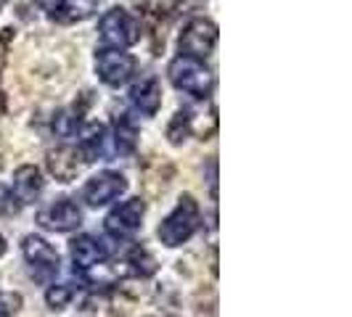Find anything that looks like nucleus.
I'll return each instance as SVG.
<instances>
[{
	"label": "nucleus",
	"mask_w": 352,
	"mask_h": 317,
	"mask_svg": "<svg viewBox=\"0 0 352 317\" xmlns=\"http://www.w3.org/2000/svg\"><path fill=\"white\" fill-rule=\"evenodd\" d=\"M201 228V209L191 193H183L177 198L175 209L159 222V241L167 248H177L188 244Z\"/></svg>",
	"instance_id": "f257e3e1"
},
{
	"label": "nucleus",
	"mask_w": 352,
	"mask_h": 317,
	"mask_svg": "<svg viewBox=\"0 0 352 317\" xmlns=\"http://www.w3.org/2000/svg\"><path fill=\"white\" fill-rule=\"evenodd\" d=\"M167 77L175 85V90L191 95L196 101H207L214 90V74L210 67L188 56H175L167 67Z\"/></svg>",
	"instance_id": "f03ea898"
},
{
	"label": "nucleus",
	"mask_w": 352,
	"mask_h": 317,
	"mask_svg": "<svg viewBox=\"0 0 352 317\" xmlns=\"http://www.w3.org/2000/svg\"><path fill=\"white\" fill-rule=\"evenodd\" d=\"M143 37L141 21L133 16L127 8H109L104 16L98 19V40L101 48H117V51H127L133 45H138Z\"/></svg>",
	"instance_id": "7ed1b4c3"
},
{
	"label": "nucleus",
	"mask_w": 352,
	"mask_h": 317,
	"mask_svg": "<svg viewBox=\"0 0 352 317\" xmlns=\"http://www.w3.org/2000/svg\"><path fill=\"white\" fill-rule=\"evenodd\" d=\"M217 45V24L207 16L188 19L183 32L177 37V51L180 56H188L196 61H204Z\"/></svg>",
	"instance_id": "20e7f679"
},
{
	"label": "nucleus",
	"mask_w": 352,
	"mask_h": 317,
	"mask_svg": "<svg viewBox=\"0 0 352 317\" xmlns=\"http://www.w3.org/2000/svg\"><path fill=\"white\" fill-rule=\"evenodd\" d=\"M138 71V58L117 48H98L96 51V74L109 88H122Z\"/></svg>",
	"instance_id": "39448f33"
},
{
	"label": "nucleus",
	"mask_w": 352,
	"mask_h": 317,
	"mask_svg": "<svg viewBox=\"0 0 352 317\" xmlns=\"http://www.w3.org/2000/svg\"><path fill=\"white\" fill-rule=\"evenodd\" d=\"M143 217H146V201L141 196H133L106 214L104 228L114 241H127L143 228Z\"/></svg>",
	"instance_id": "423d86ee"
},
{
	"label": "nucleus",
	"mask_w": 352,
	"mask_h": 317,
	"mask_svg": "<svg viewBox=\"0 0 352 317\" xmlns=\"http://www.w3.org/2000/svg\"><path fill=\"white\" fill-rule=\"evenodd\" d=\"M21 254H24V262L30 264L32 270V278L37 283H51L58 275V251L43 238V235H24L21 241Z\"/></svg>",
	"instance_id": "0eeeda50"
},
{
	"label": "nucleus",
	"mask_w": 352,
	"mask_h": 317,
	"mask_svg": "<svg viewBox=\"0 0 352 317\" xmlns=\"http://www.w3.org/2000/svg\"><path fill=\"white\" fill-rule=\"evenodd\" d=\"M37 225L51 233H72L82 225V207L74 198H56L45 209L37 211Z\"/></svg>",
	"instance_id": "6e6552de"
},
{
	"label": "nucleus",
	"mask_w": 352,
	"mask_h": 317,
	"mask_svg": "<svg viewBox=\"0 0 352 317\" xmlns=\"http://www.w3.org/2000/svg\"><path fill=\"white\" fill-rule=\"evenodd\" d=\"M124 191H127L124 175L114 172V169H104V172L93 175L88 183L82 185V201H85L88 207H93V209H98V207H106V204L117 201Z\"/></svg>",
	"instance_id": "1a4fd4ad"
},
{
	"label": "nucleus",
	"mask_w": 352,
	"mask_h": 317,
	"mask_svg": "<svg viewBox=\"0 0 352 317\" xmlns=\"http://www.w3.org/2000/svg\"><path fill=\"white\" fill-rule=\"evenodd\" d=\"M69 254H72V262H74V272H85V270H93L98 264H106L109 257H111V248L106 241L90 235V233H82L77 238L69 241Z\"/></svg>",
	"instance_id": "9d476101"
},
{
	"label": "nucleus",
	"mask_w": 352,
	"mask_h": 317,
	"mask_svg": "<svg viewBox=\"0 0 352 317\" xmlns=\"http://www.w3.org/2000/svg\"><path fill=\"white\" fill-rule=\"evenodd\" d=\"M101 0H37L40 11L56 24H77L96 14Z\"/></svg>",
	"instance_id": "9b49d317"
},
{
	"label": "nucleus",
	"mask_w": 352,
	"mask_h": 317,
	"mask_svg": "<svg viewBox=\"0 0 352 317\" xmlns=\"http://www.w3.org/2000/svg\"><path fill=\"white\" fill-rule=\"evenodd\" d=\"M45 164H48V172L58 183H72L74 177L82 172V167H85V161L80 158L74 145H58V148L48 151Z\"/></svg>",
	"instance_id": "f8f14e48"
},
{
	"label": "nucleus",
	"mask_w": 352,
	"mask_h": 317,
	"mask_svg": "<svg viewBox=\"0 0 352 317\" xmlns=\"http://www.w3.org/2000/svg\"><path fill=\"white\" fill-rule=\"evenodd\" d=\"M133 108L143 117H157L162 108V85L157 77H141L127 93Z\"/></svg>",
	"instance_id": "ddd939ff"
},
{
	"label": "nucleus",
	"mask_w": 352,
	"mask_h": 317,
	"mask_svg": "<svg viewBox=\"0 0 352 317\" xmlns=\"http://www.w3.org/2000/svg\"><path fill=\"white\" fill-rule=\"evenodd\" d=\"M45 188V180H43V172L37 169L35 164H21L16 172H14V188L11 193L16 196V201L24 207V204H35L40 193Z\"/></svg>",
	"instance_id": "4468645a"
},
{
	"label": "nucleus",
	"mask_w": 352,
	"mask_h": 317,
	"mask_svg": "<svg viewBox=\"0 0 352 317\" xmlns=\"http://www.w3.org/2000/svg\"><path fill=\"white\" fill-rule=\"evenodd\" d=\"M106 127L98 122H90L85 127H80V143L74 145L80 158L85 164H93V161H101L106 156Z\"/></svg>",
	"instance_id": "2eb2a0df"
},
{
	"label": "nucleus",
	"mask_w": 352,
	"mask_h": 317,
	"mask_svg": "<svg viewBox=\"0 0 352 317\" xmlns=\"http://www.w3.org/2000/svg\"><path fill=\"white\" fill-rule=\"evenodd\" d=\"M117 264H120V267H117L120 278H148V275L157 272L154 257L141 246H133Z\"/></svg>",
	"instance_id": "dca6fc26"
},
{
	"label": "nucleus",
	"mask_w": 352,
	"mask_h": 317,
	"mask_svg": "<svg viewBox=\"0 0 352 317\" xmlns=\"http://www.w3.org/2000/svg\"><path fill=\"white\" fill-rule=\"evenodd\" d=\"M114 151L120 156H130L135 154L138 148V141H141V130H138V122L130 117V114H117L114 117Z\"/></svg>",
	"instance_id": "f3484780"
},
{
	"label": "nucleus",
	"mask_w": 352,
	"mask_h": 317,
	"mask_svg": "<svg viewBox=\"0 0 352 317\" xmlns=\"http://www.w3.org/2000/svg\"><path fill=\"white\" fill-rule=\"evenodd\" d=\"M191 135H201V141H204V132H201V124L196 119V111L194 108H180L167 124V141L173 145H183Z\"/></svg>",
	"instance_id": "a211bd4d"
},
{
	"label": "nucleus",
	"mask_w": 352,
	"mask_h": 317,
	"mask_svg": "<svg viewBox=\"0 0 352 317\" xmlns=\"http://www.w3.org/2000/svg\"><path fill=\"white\" fill-rule=\"evenodd\" d=\"M77 317H122V309L109 291H96L82 301Z\"/></svg>",
	"instance_id": "6ab92c4d"
},
{
	"label": "nucleus",
	"mask_w": 352,
	"mask_h": 317,
	"mask_svg": "<svg viewBox=\"0 0 352 317\" xmlns=\"http://www.w3.org/2000/svg\"><path fill=\"white\" fill-rule=\"evenodd\" d=\"M82 111H85V106H69V108H61V111H56V117H53V132L58 135V138H72V135H77L80 132V127H82Z\"/></svg>",
	"instance_id": "aec40b11"
},
{
	"label": "nucleus",
	"mask_w": 352,
	"mask_h": 317,
	"mask_svg": "<svg viewBox=\"0 0 352 317\" xmlns=\"http://www.w3.org/2000/svg\"><path fill=\"white\" fill-rule=\"evenodd\" d=\"M72 299H74V285L72 283H51L48 291H45V304L53 312H61Z\"/></svg>",
	"instance_id": "412c9836"
},
{
	"label": "nucleus",
	"mask_w": 352,
	"mask_h": 317,
	"mask_svg": "<svg viewBox=\"0 0 352 317\" xmlns=\"http://www.w3.org/2000/svg\"><path fill=\"white\" fill-rule=\"evenodd\" d=\"M19 209H21V204L16 201V196L11 193L8 185L0 183V217H11V214H16Z\"/></svg>",
	"instance_id": "4be33fe9"
},
{
	"label": "nucleus",
	"mask_w": 352,
	"mask_h": 317,
	"mask_svg": "<svg viewBox=\"0 0 352 317\" xmlns=\"http://www.w3.org/2000/svg\"><path fill=\"white\" fill-rule=\"evenodd\" d=\"M21 296L19 294H0V317H14L19 312Z\"/></svg>",
	"instance_id": "5701e85b"
},
{
	"label": "nucleus",
	"mask_w": 352,
	"mask_h": 317,
	"mask_svg": "<svg viewBox=\"0 0 352 317\" xmlns=\"http://www.w3.org/2000/svg\"><path fill=\"white\" fill-rule=\"evenodd\" d=\"M11 37V30H3V35H0V64H3V53H6V40ZM3 108H6V101H3V93H0V114H3Z\"/></svg>",
	"instance_id": "b1692460"
},
{
	"label": "nucleus",
	"mask_w": 352,
	"mask_h": 317,
	"mask_svg": "<svg viewBox=\"0 0 352 317\" xmlns=\"http://www.w3.org/2000/svg\"><path fill=\"white\" fill-rule=\"evenodd\" d=\"M6 248H8V246H6V238H3V235H0V257H3V254H6Z\"/></svg>",
	"instance_id": "393cba45"
}]
</instances>
